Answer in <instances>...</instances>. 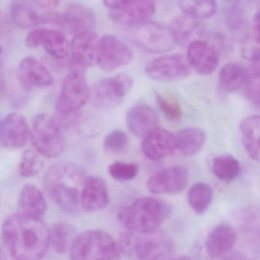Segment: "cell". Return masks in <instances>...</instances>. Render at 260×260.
<instances>
[{"label": "cell", "instance_id": "obj_1", "mask_svg": "<svg viewBox=\"0 0 260 260\" xmlns=\"http://www.w3.org/2000/svg\"><path fill=\"white\" fill-rule=\"evenodd\" d=\"M1 239L4 247L15 259H41L51 247L50 229L42 218L19 212L5 219L1 228Z\"/></svg>", "mask_w": 260, "mask_h": 260}, {"label": "cell", "instance_id": "obj_2", "mask_svg": "<svg viewBox=\"0 0 260 260\" xmlns=\"http://www.w3.org/2000/svg\"><path fill=\"white\" fill-rule=\"evenodd\" d=\"M87 176L80 166L57 162L51 166L44 176V186L48 196L59 208L69 214L82 211L81 193Z\"/></svg>", "mask_w": 260, "mask_h": 260}, {"label": "cell", "instance_id": "obj_3", "mask_svg": "<svg viewBox=\"0 0 260 260\" xmlns=\"http://www.w3.org/2000/svg\"><path fill=\"white\" fill-rule=\"evenodd\" d=\"M170 205L156 198L144 196L119 211L118 220L121 226L133 232H154L170 217Z\"/></svg>", "mask_w": 260, "mask_h": 260}, {"label": "cell", "instance_id": "obj_4", "mask_svg": "<svg viewBox=\"0 0 260 260\" xmlns=\"http://www.w3.org/2000/svg\"><path fill=\"white\" fill-rule=\"evenodd\" d=\"M121 255L139 259H162L169 258L174 252L171 239L157 231L151 233H121L118 238Z\"/></svg>", "mask_w": 260, "mask_h": 260}, {"label": "cell", "instance_id": "obj_5", "mask_svg": "<svg viewBox=\"0 0 260 260\" xmlns=\"http://www.w3.org/2000/svg\"><path fill=\"white\" fill-rule=\"evenodd\" d=\"M73 260L118 259V243L101 230H89L76 236L69 249Z\"/></svg>", "mask_w": 260, "mask_h": 260}, {"label": "cell", "instance_id": "obj_6", "mask_svg": "<svg viewBox=\"0 0 260 260\" xmlns=\"http://www.w3.org/2000/svg\"><path fill=\"white\" fill-rule=\"evenodd\" d=\"M90 92L85 68L73 64L63 80L54 115L69 116L78 113L90 100Z\"/></svg>", "mask_w": 260, "mask_h": 260}, {"label": "cell", "instance_id": "obj_7", "mask_svg": "<svg viewBox=\"0 0 260 260\" xmlns=\"http://www.w3.org/2000/svg\"><path fill=\"white\" fill-rule=\"evenodd\" d=\"M30 128V140L33 147L42 156L54 159L63 153L65 147L63 129L54 117L39 114L33 119Z\"/></svg>", "mask_w": 260, "mask_h": 260}, {"label": "cell", "instance_id": "obj_8", "mask_svg": "<svg viewBox=\"0 0 260 260\" xmlns=\"http://www.w3.org/2000/svg\"><path fill=\"white\" fill-rule=\"evenodd\" d=\"M130 39L138 48L153 54L168 52L176 45L170 28L149 21L132 27Z\"/></svg>", "mask_w": 260, "mask_h": 260}, {"label": "cell", "instance_id": "obj_9", "mask_svg": "<svg viewBox=\"0 0 260 260\" xmlns=\"http://www.w3.org/2000/svg\"><path fill=\"white\" fill-rule=\"evenodd\" d=\"M54 4L49 0H12L10 13L12 22L17 28L28 29L51 23Z\"/></svg>", "mask_w": 260, "mask_h": 260}, {"label": "cell", "instance_id": "obj_10", "mask_svg": "<svg viewBox=\"0 0 260 260\" xmlns=\"http://www.w3.org/2000/svg\"><path fill=\"white\" fill-rule=\"evenodd\" d=\"M133 87V79L128 74H118L100 80L90 92L94 106L101 109H112L121 104Z\"/></svg>", "mask_w": 260, "mask_h": 260}, {"label": "cell", "instance_id": "obj_11", "mask_svg": "<svg viewBox=\"0 0 260 260\" xmlns=\"http://www.w3.org/2000/svg\"><path fill=\"white\" fill-rule=\"evenodd\" d=\"M133 59V52L121 39L106 35L99 39L96 65L111 72L127 66Z\"/></svg>", "mask_w": 260, "mask_h": 260}, {"label": "cell", "instance_id": "obj_12", "mask_svg": "<svg viewBox=\"0 0 260 260\" xmlns=\"http://www.w3.org/2000/svg\"><path fill=\"white\" fill-rule=\"evenodd\" d=\"M191 69L186 57L173 54L153 59L146 67L145 72L156 81L171 82L187 78L191 74Z\"/></svg>", "mask_w": 260, "mask_h": 260}, {"label": "cell", "instance_id": "obj_13", "mask_svg": "<svg viewBox=\"0 0 260 260\" xmlns=\"http://www.w3.org/2000/svg\"><path fill=\"white\" fill-rule=\"evenodd\" d=\"M25 45L30 48L42 47L51 57L65 58L70 54V43L61 31L49 28H35L27 34Z\"/></svg>", "mask_w": 260, "mask_h": 260}, {"label": "cell", "instance_id": "obj_14", "mask_svg": "<svg viewBox=\"0 0 260 260\" xmlns=\"http://www.w3.org/2000/svg\"><path fill=\"white\" fill-rule=\"evenodd\" d=\"M51 23L75 36L84 31H94L95 17L90 9L74 4L69 6L64 13H54Z\"/></svg>", "mask_w": 260, "mask_h": 260}, {"label": "cell", "instance_id": "obj_15", "mask_svg": "<svg viewBox=\"0 0 260 260\" xmlns=\"http://www.w3.org/2000/svg\"><path fill=\"white\" fill-rule=\"evenodd\" d=\"M188 180V173L186 169L175 166L150 176L147 186L152 194H178L185 189Z\"/></svg>", "mask_w": 260, "mask_h": 260}, {"label": "cell", "instance_id": "obj_16", "mask_svg": "<svg viewBox=\"0 0 260 260\" xmlns=\"http://www.w3.org/2000/svg\"><path fill=\"white\" fill-rule=\"evenodd\" d=\"M31 128L26 119L18 113H10L0 120V145L9 149L23 147L30 140Z\"/></svg>", "mask_w": 260, "mask_h": 260}, {"label": "cell", "instance_id": "obj_17", "mask_svg": "<svg viewBox=\"0 0 260 260\" xmlns=\"http://www.w3.org/2000/svg\"><path fill=\"white\" fill-rule=\"evenodd\" d=\"M154 13L155 5L152 0H128L118 9L109 10L112 20L131 27L147 22Z\"/></svg>", "mask_w": 260, "mask_h": 260}, {"label": "cell", "instance_id": "obj_18", "mask_svg": "<svg viewBox=\"0 0 260 260\" xmlns=\"http://www.w3.org/2000/svg\"><path fill=\"white\" fill-rule=\"evenodd\" d=\"M18 76L25 89H45L54 84V77L48 68L33 57L20 60Z\"/></svg>", "mask_w": 260, "mask_h": 260}, {"label": "cell", "instance_id": "obj_19", "mask_svg": "<svg viewBox=\"0 0 260 260\" xmlns=\"http://www.w3.org/2000/svg\"><path fill=\"white\" fill-rule=\"evenodd\" d=\"M100 38L94 31L75 35L70 43L73 64L86 68L96 64Z\"/></svg>", "mask_w": 260, "mask_h": 260}, {"label": "cell", "instance_id": "obj_20", "mask_svg": "<svg viewBox=\"0 0 260 260\" xmlns=\"http://www.w3.org/2000/svg\"><path fill=\"white\" fill-rule=\"evenodd\" d=\"M186 58L191 68L202 75L212 74L219 65L217 50L205 41L198 40L188 45Z\"/></svg>", "mask_w": 260, "mask_h": 260}, {"label": "cell", "instance_id": "obj_21", "mask_svg": "<svg viewBox=\"0 0 260 260\" xmlns=\"http://www.w3.org/2000/svg\"><path fill=\"white\" fill-rule=\"evenodd\" d=\"M141 150L150 160L164 159L176 150L174 135L166 129L156 127L144 137Z\"/></svg>", "mask_w": 260, "mask_h": 260}, {"label": "cell", "instance_id": "obj_22", "mask_svg": "<svg viewBox=\"0 0 260 260\" xmlns=\"http://www.w3.org/2000/svg\"><path fill=\"white\" fill-rule=\"evenodd\" d=\"M107 185L102 178L87 176L81 193L82 209L86 211H98L109 205Z\"/></svg>", "mask_w": 260, "mask_h": 260}, {"label": "cell", "instance_id": "obj_23", "mask_svg": "<svg viewBox=\"0 0 260 260\" xmlns=\"http://www.w3.org/2000/svg\"><path fill=\"white\" fill-rule=\"evenodd\" d=\"M127 128L135 136L144 138L159 125L156 112L146 105L134 106L126 115Z\"/></svg>", "mask_w": 260, "mask_h": 260}, {"label": "cell", "instance_id": "obj_24", "mask_svg": "<svg viewBox=\"0 0 260 260\" xmlns=\"http://www.w3.org/2000/svg\"><path fill=\"white\" fill-rule=\"evenodd\" d=\"M176 44L188 46L196 41L201 40L205 33L203 24L199 19L183 15L173 19L170 27Z\"/></svg>", "mask_w": 260, "mask_h": 260}, {"label": "cell", "instance_id": "obj_25", "mask_svg": "<svg viewBox=\"0 0 260 260\" xmlns=\"http://www.w3.org/2000/svg\"><path fill=\"white\" fill-rule=\"evenodd\" d=\"M235 231L231 225L220 223L213 228L206 242L207 252L212 258L226 255L236 243Z\"/></svg>", "mask_w": 260, "mask_h": 260}, {"label": "cell", "instance_id": "obj_26", "mask_svg": "<svg viewBox=\"0 0 260 260\" xmlns=\"http://www.w3.org/2000/svg\"><path fill=\"white\" fill-rule=\"evenodd\" d=\"M18 209L24 215L42 218L47 211V202L42 191L36 185H25L19 194Z\"/></svg>", "mask_w": 260, "mask_h": 260}, {"label": "cell", "instance_id": "obj_27", "mask_svg": "<svg viewBox=\"0 0 260 260\" xmlns=\"http://www.w3.org/2000/svg\"><path fill=\"white\" fill-rule=\"evenodd\" d=\"M176 150L186 156H194L201 151L206 141V135L202 129L186 127L174 135Z\"/></svg>", "mask_w": 260, "mask_h": 260}, {"label": "cell", "instance_id": "obj_28", "mask_svg": "<svg viewBox=\"0 0 260 260\" xmlns=\"http://www.w3.org/2000/svg\"><path fill=\"white\" fill-rule=\"evenodd\" d=\"M240 131L243 146L249 157L259 160V116L250 115L242 120Z\"/></svg>", "mask_w": 260, "mask_h": 260}, {"label": "cell", "instance_id": "obj_29", "mask_svg": "<svg viewBox=\"0 0 260 260\" xmlns=\"http://www.w3.org/2000/svg\"><path fill=\"white\" fill-rule=\"evenodd\" d=\"M249 71L240 63H228L219 72V85L223 92L231 93L243 87Z\"/></svg>", "mask_w": 260, "mask_h": 260}, {"label": "cell", "instance_id": "obj_30", "mask_svg": "<svg viewBox=\"0 0 260 260\" xmlns=\"http://www.w3.org/2000/svg\"><path fill=\"white\" fill-rule=\"evenodd\" d=\"M75 237L76 230L72 224L57 222L50 229V246L57 253H65L69 250Z\"/></svg>", "mask_w": 260, "mask_h": 260}, {"label": "cell", "instance_id": "obj_31", "mask_svg": "<svg viewBox=\"0 0 260 260\" xmlns=\"http://www.w3.org/2000/svg\"><path fill=\"white\" fill-rule=\"evenodd\" d=\"M73 128L83 138H95L103 132V119L95 112L81 110L76 116Z\"/></svg>", "mask_w": 260, "mask_h": 260}, {"label": "cell", "instance_id": "obj_32", "mask_svg": "<svg viewBox=\"0 0 260 260\" xmlns=\"http://www.w3.org/2000/svg\"><path fill=\"white\" fill-rule=\"evenodd\" d=\"M213 199V190L208 184L199 182L190 188L188 202L191 209L197 214H205Z\"/></svg>", "mask_w": 260, "mask_h": 260}, {"label": "cell", "instance_id": "obj_33", "mask_svg": "<svg viewBox=\"0 0 260 260\" xmlns=\"http://www.w3.org/2000/svg\"><path fill=\"white\" fill-rule=\"evenodd\" d=\"M177 3L184 14L199 20L212 17L217 10L216 0H177Z\"/></svg>", "mask_w": 260, "mask_h": 260}, {"label": "cell", "instance_id": "obj_34", "mask_svg": "<svg viewBox=\"0 0 260 260\" xmlns=\"http://www.w3.org/2000/svg\"><path fill=\"white\" fill-rule=\"evenodd\" d=\"M212 171L220 180L231 182L240 174V162L231 155H220L213 159Z\"/></svg>", "mask_w": 260, "mask_h": 260}, {"label": "cell", "instance_id": "obj_35", "mask_svg": "<svg viewBox=\"0 0 260 260\" xmlns=\"http://www.w3.org/2000/svg\"><path fill=\"white\" fill-rule=\"evenodd\" d=\"M44 167L42 156L35 149L23 152L19 165V173L24 178H31L41 173Z\"/></svg>", "mask_w": 260, "mask_h": 260}, {"label": "cell", "instance_id": "obj_36", "mask_svg": "<svg viewBox=\"0 0 260 260\" xmlns=\"http://www.w3.org/2000/svg\"><path fill=\"white\" fill-rule=\"evenodd\" d=\"M245 96L254 106H259V63L253 62L252 69L249 71V77L243 86Z\"/></svg>", "mask_w": 260, "mask_h": 260}, {"label": "cell", "instance_id": "obj_37", "mask_svg": "<svg viewBox=\"0 0 260 260\" xmlns=\"http://www.w3.org/2000/svg\"><path fill=\"white\" fill-rule=\"evenodd\" d=\"M128 144V138L125 132L115 129L106 135L103 142L105 150L109 153H121L125 150Z\"/></svg>", "mask_w": 260, "mask_h": 260}, {"label": "cell", "instance_id": "obj_38", "mask_svg": "<svg viewBox=\"0 0 260 260\" xmlns=\"http://www.w3.org/2000/svg\"><path fill=\"white\" fill-rule=\"evenodd\" d=\"M156 101L159 105V109L167 117V119L173 122H177L182 120V108L174 98L157 94Z\"/></svg>", "mask_w": 260, "mask_h": 260}, {"label": "cell", "instance_id": "obj_39", "mask_svg": "<svg viewBox=\"0 0 260 260\" xmlns=\"http://www.w3.org/2000/svg\"><path fill=\"white\" fill-rule=\"evenodd\" d=\"M138 167L132 162H113L109 167V173L113 179L118 181H130L136 177Z\"/></svg>", "mask_w": 260, "mask_h": 260}, {"label": "cell", "instance_id": "obj_40", "mask_svg": "<svg viewBox=\"0 0 260 260\" xmlns=\"http://www.w3.org/2000/svg\"><path fill=\"white\" fill-rule=\"evenodd\" d=\"M243 43L241 48L242 56L249 61H259V42L255 38Z\"/></svg>", "mask_w": 260, "mask_h": 260}, {"label": "cell", "instance_id": "obj_41", "mask_svg": "<svg viewBox=\"0 0 260 260\" xmlns=\"http://www.w3.org/2000/svg\"><path fill=\"white\" fill-rule=\"evenodd\" d=\"M7 90L4 68H3V49L0 47V100L4 98Z\"/></svg>", "mask_w": 260, "mask_h": 260}, {"label": "cell", "instance_id": "obj_42", "mask_svg": "<svg viewBox=\"0 0 260 260\" xmlns=\"http://www.w3.org/2000/svg\"><path fill=\"white\" fill-rule=\"evenodd\" d=\"M128 0H103L105 5L109 9V10H115L121 7Z\"/></svg>", "mask_w": 260, "mask_h": 260}, {"label": "cell", "instance_id": "obj_43", "mask_svg": "<svg viewBox=\"0 0 260 260\" xmlns=\"http://www.w3.org/2000/svg\"><path fill=\"white\" fill-rule=\"evenodd\" d=\"M253 37L258 42H259V16H258V13H257L254 17Z\"/></svg>", "mask_w": 260, "mask_h": 260}, {"label": "cell", "instance_id": "obj_44", "mask_svg": "<svg viewBox=\"0 0 260 260\" xmlns=\"http://www.w3.org/2000/svg\"><path fill=\"white\" fill-rule=\"evenodd\" d=\"M7 258V252L2 246H0V260H5Z\"/></svg>", "mask_w": 260, "mask_h": 260}, {"label": "cell", "instance_id": "obj_45", "mask_svg": "<svg viewBox=\"0 0 260 260\" xmlns=\"http://www.w3.org/2000/svg\"><path fill=\"white\" fill-rule=\"evenodd\" d=\"M49 1H51L52 4H54V5H55V4H57V3H58L60 0H49Z\"/></svg>", "mask_w": 260, "mask_h": 260}]
</instances>
